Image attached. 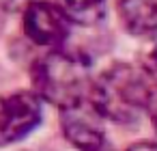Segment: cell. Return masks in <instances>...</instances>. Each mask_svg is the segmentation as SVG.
<instances>
[{
    "label": "cell",
    "instance_id": "6da1fadb",
    "mask_svg": "<svg viewBox=\"0 0 157 151\" xmlns=\"http://www.w3.org/2000/svg\"><path fill=\"white\" fill-rule=\"evenodd\" d=\"M153 82L146 78L142 67L129 63H114L103 69L90 84L88 99L103 121L133 123L148 106Z\"/></svg>",
    "mask_w": 157,
    "mask_h": 151
},
{
    "label": "cell",
    "instance_id": "7a4b0ae2",
    "mask_svg": "<svg viewBox=\"0 0 157 151\" xmlns=\"http://www.w3.org/2000/svg\"><path fill=\"white\" fill-rule=\"evenodd\" d=\"M30 80L33 93L58 110L86 99L93 84L88 61L63 48L50 50L37 58L30 67Z\"/></svg>",
    "mask_w": 157,
    "mask_h": 151
},
{
    "label": "cell",
    "instance_id": "3957f363",
    "mask_svg": "<svg viewBox=\"0 0 157 151\" xmlns=\"http://www.w3.org/2000/svg\"><path fill=\"white\" fill-rule=\"evenodd\" d=\"M43 119V101L33 91L0 95V147L24 140Z\"/></svg>",
    "mask_w": 157,
    "mask_h": 151
},
{
    "label": "cell",
    "instance_id": "277c9868",
    "mask_svg": "<svg viewBox=\"0 0 157 151\" xmlns=\"http://www.w3.org/2000/svg\"><path fill=\"white\" fill-rule=\"evenodd\" d=\"M22 26L24 35L39 48L56 50L63 48L71 33V20L50 0H30L22 9Z\"/></svg>",
    "mask_w": 157,
    "mask_h": 151
},
{
    "label": "cell",
    "instance_id": "5b68a950",
    "mask_svg": "<svg viewBox=\"0 0 157 151\" xmlns=\"http://www.w3.org/2000/svg\"><path fill=\"white\" fill-rule=\"evenodd\" d=\"M60 127L67 142L78 151H95L108 145L103 117L95 110L88 97L60 110Z\"/></svg>",
    "mask_w": 157,
    "mask_h": 151
},
{
    "label": "cell",
    "instance_id": "8992f818",
    "mask_svg": "<svg viewBox=\"0 0 157 151\" xmlns=\"http://www.w3.org/2000/svg\"><path fill=\"white\" fill-rule=\"evenodd\" d=\"M118 18L133 37L157 35V0H118Z\"/></svg>",
    "mask_w": 157,
    "mask_h": 151
},
{
    "label": "cell",
    "instance_id": "52a82bcc",
    "mask_svg": "<svg viewBox=\"0 0 157 151\" xmlns=\"http://www.w3.org/2000/svg\"><path fill=\"white\" fill-rule=\"evenodd\" d=\"M60 9L67 13L71 24L97 26L105 20V0H63Z\"/></svg>",
    "mask_w": 157,
    "mask_h": 151
},
{
    "label": "cell",
    "instance_id": "ba28073f",
    "mask_svg": "<svg viewBox=\"0 0 157 151\" xmlns=\"http://www.w3.org/2000/svg\"><path fill=\"white\" fill-rule=\"evenodd\" d=\"M142 71L146 74V78L153 82V86L157 84V46H153V50L146 54L144 63H142Z\"/></svg>",
    "mask_w": 157,
    "mask_h": 151
},
{
    "label": "cell",
    "instance_id": "9c48e42d",
    "mask_svg": "<svg viewBox=\"0 0 157 151\" xmlns=\"http://www.w3.org/2000/svg\"><path fill=\"white\" fill-rule=\"evenodd\" d=\"M146 112H148L151 123H153V127H155V132H157V84H155V86H153V91H151V99H148Z\"/></svg>",
    "mask_w": 157,
    "mask_h": 151
},
{
    "label": "cell",
    "instance_id": "30bf717a",
    "mask_svg": "<svg viewBox=\"0 0 157 151\" xmlns=\"http://www.w3.org/2000/svg\"><path fill=\"white\" fill-rule=\"evenodd\" d=\"M30 0H0V9L5 11H22Z\"/></svg>",
    "mask_w": 157,
    "mask_h": 151
},
{
    "label": "cell",
    "instance_id": "8fae6325",
    "mask_svg": "<svg viewBox=\"0 0 157 151\" xmlns=\"http://www.w3.org/2000/svg\"><path fill=\"white\" fill-rule=\"evenodd\" d=\"M127 151H157V142H153V140H140V142H133Z\"/></svg>",
    "mask_w": 157,
    "mask_h": 151
},
{
    "label": "cell",
    "instance_id": "7c38bea8",
    "mask_svg": "<svg viewBox=\"0 0 157 151\" xmlns=\"http://www.w3.org/2000/svg\"><path fill=\"white\" fill-rule=\"evenodd\" d=\"M95 151H110V147H108V145H103L101 149H95Z\"/></svg>",
    "mask_w": 157,
    "mask_h": 151
},
{
    "label": "cell",
    "instance_id": "4fadbf2b",
    "mask_svg": "<svg viewBox=\"0 0 157 151\" xmlns=\"http://www.w3.org/2000/svg\"><path fill=\"white\" fill-rule=\"evenodd\" d=\"M35 151H43V149H35Z\"/></svg>",
    "mask_w": 157,
    "mask_h": 151
}]
</instances>
